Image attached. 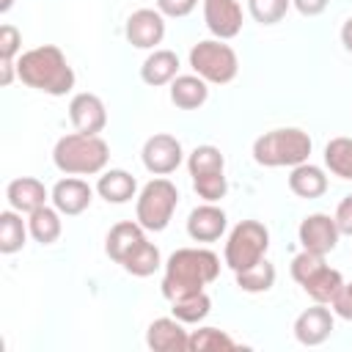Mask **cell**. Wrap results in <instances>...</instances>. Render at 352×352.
<instances>
[{
	"label": "cell",
	"mask_w": 352,
	"mask_h": 352,
	"mask_svg": "<svg viewBox=\"0 0 352 352\" xmlns=\"http://www.w3.org/2000/svg\"><path fill=\"white\" fill-rule=\"evenodd\" d=\"M220 275V258L206 248H179L165 261L162 294L165 300H179L184 294L204 292Z\"/></svg>",
	"instance_id": "6da1fadb"
},
{
	"label": "cell",
	"mask_w": 352,
	"mask_h": 352,
	"mask_svg": "<svg viewBox=\"0 0 352 352\" xmlns=\"http://www.w3.org/2000/svg\"><path fill=\"white\" fill-rule=\"evenodd\" d=\"M16 77L41 94L63 96L74 88V72L55 44L33 47L16 58Z\"/></svg>",
	"instance_id": "7a4b0ae2"
},
{
	"label": "cell",
	"mask_w": 352,
	"mask_h": 352,
	"mask_svg": "<svg viewBox=\"0 0 352 352\" xmlns=\"http://www.w3.org/2000/svg\"><path fill=\"white\" fill-rule=\"evenodd\" d=\"M107 160H110V146L99 135L72 132V135H63L52 148V162L66 176L102 173Z\"/></svg>",
	"instance_id": "3957f363"
},
{
	"label": "cell",
	"mask_w": 352,
	"mask_h": 352,
	"mask_svg": "<svg viewBox=\"0 0 352 352\" xmlns=\"http://www.w3.org/2000/svg\"><path fill=\"white\" fill-rule=\"evenodd\" d=\"M308 154L311 138L297 126L270 129L253 143V160L264 168H294L300 162H308Z\"/></svg>",
	"instance_id": "277c9868"
},
{
	"label": "cell",
	"mask_w": 352,
	"mask_h": 352,
	"mask_svg": "<svg viewBox=\"0 0 352 352\" xmlns=\"http://www.w3.org/2000/svg\"><path fill=\"white\" fill-rule=\"evenodd\" d=\"M176 204H179V190L170 179H151L140 195H138V204H135V217L138 223L146 228V231H162L173 212H176Z\"/></svg>",
	"instance_id": "5b68a950"
},
{
	"label": "cell",
	"mask_w": 352,
	"mask_h": 352,
	"mask_svg": "<svg viewBox=\"0 0 352 352\" xmlns=\"http://www.w3.org/2000/svg\"><path fill=\"white\" fill-rule=\"evenodd\" d=\"M190 66L206 82L226 85V82H231L236 77L239 58L223 38H206V41H198L190 50Z\"/></svg>",
	"instance_id": "8992f818"
},
{
	"label": "cell",
	"mask_w": 352,
	"mask_h": 352,
	"mask_svg": "<svg viewBox=\"0 0 352 352\" xmlns=\"http://www.w3.org/2000/svg\"><path fill=\"white\" fill-rule=\"evenodd\" d=\"M267 248H270V231L264 228V223L258 220H242L234 226V231L228 234V242H226V264L239 272V270H248L253 264H258L264 256H267Z\"/></svg>",
	"instance_id": "52a82bcc"
},
{
	"label": "cell",
	"mask_w": 352,
	"mask_h": 352,
	"mask_svg": "<svg viewBox=\"0 0 352 352\" xmlns=\"http://www.w3.org/2000/svg\"><path fill=\"white\" fill-rule=\"evenodd\" d=\"M140 157H143V165H146L148 173H154V176H168V173H173V170L182 165L184 151H182V143H179L173 135L157 132V135H151V138L143 143Z\"/></svg>",
	"instance_id": "ba28073f"
},
{
	"label": "cell",
	"mask_w": 352,
	"mask_h": 352,
	"mask_svg": "<svg viewBox=\"0 0 352 352\" xmlns=\"http://www.w3.org/2000/svg\"><path fill=\"white\" fill-rule=\"evenodd\" d=\"M297 236H300L302 250L327 256V253L338 245L341 231H338V226H336V217H330V214H324V212H316V214H308V217L300 223Z\"/></svg>",
	"instance_id": "9c48e42d"
},
{
	"label": "cell",
	"mask_w": 352,
	"mask_h": 352,
	"mask_svg": "<svg viewBox=\"0 0 352 352\" xmlns=\"http://www.w3.org/2000/svg\"><path fill=\"white\" fill-rule=\"evenodd\" d=\"M126 41L138 50H154L165 38V16L157 8H138L126 19Z\"/></svg>",
	"instance_id": "30bf717a"
},
{
	"label": "cell",
	"mask_w": 352,
	"mask_h": 352,
	"mask_svg": "<svg viewBox=\"0 0 352 352\" xmlns=\"http://www.w3.org/2000/svg\"><path fill=\"white\" fill-rule=\"evenodd\" d=\"M333 333V311L324 302H314L294 319V338L302 346H319Z\"/></svg>",
	"instance_id": "8fae6325"
},
{
	"label": "cell",
	"mask_w": 352,
	"mask_h": 352,
	"mask_svg": "<svg viewBox=\"0 0 352 352\" xmlns=\"http://www.w3.org/2000/svg\"><path fill=\"white\" fill-rule=\"evenodd\" d=\"M69 118L74 124L77 132H85V135H99L107 124V110H104V102L96 96V94H74L72 102H69Z\"/></svg>",
	"instance_id": "7c38bea8"
},
{
	"label": "cell",
	"mask_w": 352,
	"mask_h": 352,
	"mask_svg": "<svg viewBox=\"0 0 352 352\" xmlns=\"http://www.w3.org/2000/svg\"><path fill=\"white\" fill-rule=\"evenodd\" d=\"M204 19L212 36L228 41L242 30V8L236 0H204Z\"/></svg>",
	"instance_id": "4fadbf2b"
},
{
	"label": "cell",
	"mask_w": 352,
	"mask_h": 352,
	"mask_svg": "<svg viewBox=\"0 0 352 352\" xmlns=\"http://www.w3.org/2000/svg\"><path fill=\"white\" fill-rule=\"evenodd\" d=\"M50 198H52V206H55L60 214L74 217V214H82V212L91 206L94 190H91L88 182H82V179H77V176H66V179H60V182L52 187Z\"/></svg>",
	"instance_id": "5bb4252c"
},
{
	"label": "cell",
	"mask_w": 352,
	"mask_h": 352,
	"mask_svg": "<svg viewBox=\"0 0 352 352\" xmlns=\"http://www.w3.org/2000/svg\"><path fill=\"white\" fill-rule=\"evenodd\" d=\"M187 341L190 333L176 316H160L146 330V344L154 352H187Z\"/></svg>",
	"instance_id": "9a60e30c"
},
{
	"label": "cell",
	"mask_w": 352,
	"mask_h": 352,
	"mask_svg": "<svg viewBox=\"0 0 352 352\" xmlns=\"http://www.w3.org/2000/svg\"><path fill=\"white\" fill-rule=\"evenodd\" d=\"M226 226H228L226 212L220 206L209 204V201L201 204V206H195L190 212V217H187V234L195 242H214V239H220L223 231H226Z\"/></svg>",
	"instance_id": "2e32d148"
},
{
	"label": "cell",
	"mask_w": 352,
	"mask_h": 352,
	"mask_svg": "<svg viewBox=\"0 0 352 352\" xmlns=\"http://www.w3.org/2000/svg\"><path fill=\"white\" fill-rule=\"evenodd\" d=\"M6 198H8L11 209H16V212H22V214H30V212H36V209H41V206L47 204L50 192H47V187H44L38 179H33V176H19V179L8 182Z\"/></svg>",
	"instance_id": "e0dca14e"
},
{
	"label": "cell",
	"mask_w": 352,
	"mask_h": 352,
	"mask_svg": "<svg viewBox=\"0 0 352 352\" xmlns=\"http://www.w3.org/2000/svg\"><path fill=\"white\" fill-rule=\"evenodd\" d=\"M146 228L135 220H121V223H116L110 231H107V239H104V250H107V256L116 261V264H121L143 239H146V234H143Z\"/></svg>",
	"instance_id": "ac0fdd59"
},
{
	"label": "cell",
	"mask_w": 352,
	"mask_h": 352,
	"mask_svg": "<svg viewBox=\"0 0 352 352\" xmlns=\"http://www.w3.org/2000/svg\"><path fill=\"white\" fill-rule=\"evenodd\" d=\"M176 77H179V55L173 50H154L140 66V80L151 88L168 85Z\"/></svg>",
	"instance_id": "d6986e66"
},
{
	"label": "cell",
	"mask_w": 352,
	"mask_h": 352,
	"mask_svg": "<svg viewBox=\"0 0 352 352\" xmlns=\"http://www.w3.org/2000/svg\"><path fill=\"white\" fill-rule=\"evenodd\" d=\"M289 190L294 195H300V198H319L327 190V176H324V170L319 165L300 162L289 173Z\"/></svg>",
	"instance_id": "ffe728a7"
},
{
	"label": "cell",
	"mask_w": 352,
	"mask_h": 352,
	"mask_svg": "<svg viewBox=\"0 0 352 352\" xmlns=\"http://www.w3.org/2000/svg\"><path fill=\"white\" fill-rule=\"evenodd\" d=\"M209 96V88H206V80L198 77V74H179L173 82H170V102L182 110H195L206 102Z\"/></svg>",
	"instance_id": "44dd1931"
},
{
	"label": "cell",
	"mask_w": 352,
	"mask_h": 352,
	"mask_svg": "<svg viewBox=\"0 0 352 352\" xmlns=\"http://www.w3.org/2000/svg\"><path fill=\"white\" fill-rule=\"evenodd\" d=\"M135 190H138V182L132 173L121 170V168H113V170H104L96 182V192L107 201V204H126L129 198H135Z\"/></svg>",
	"instance_id": "7402d4cb"
},
{
	"label": "cell",
	"mask_w": 352,
	"mask_h": 352,
	"mask_svg": "<svg viewBox=\"0 0 352 352\" xmlns=\"http://www.w3.org/2000/svg\"><path fill=\"white\" fill-rule=\"evenodd\" d=\"M341 286H344L341 272L324 264L319 272H314V275L302 283V292H305L314 302H324V305H330V302L336 300V294L341 292Z\"/></svg>",
	"instance_id": "603a6c76"
},
{
	"label": "cell",
	"mask_w": 352,
	"mask_h": 352,
	"mask_svg": "<svg viewBox=\"0 0 352 352\" xmlns=\"http://www.w3.org/2000/svg\"><path fill=\"white\" fill-rule=\"evenodd\" d=\"M28 228H30V236L41 245H52L58 236H60V212L55 206H41L36 212H30V220H28Z\"/></svg>",
	"instance_id": "cb8c5ba5"
},
{
	"label": "cell",
	"mask_w": 352,
	"mask_h": 352,
	"mask_svg": "<svg viewBox=\"0 0 352 352\" xmlns=\"http://www.w3.org/2000/svg\"><path fill=\"white\" fill-rule=\"evenodd\" d=\"M28 226L22 223V212L16 209H8V212H0V253H16L22 250L25 239H28Z\"/></svg>",
	"instance_id": "d4e9b609"
},
{
	"label": "cell",
	"mask_w": 352,
	"mask_h": 352,
	"mask_svg": "<svg viewBox=\"0 0 352 352\" xmlns=\"http://www.w3.org/2000/svg\"><path fill=\"white\" fill-rule=\"evenodd\" d=\"M160 248L154 245V242H148V239H143L124 261H121V267L129 272V275H135V278H148V275H154L157 270H160Z\"/></svg>",
	"instance_id": "484cf974"
},
{
	"label": "cell",
	"mask_w": 352,
	"mask_h": 352,
	"mask_svg": "<svg viewBox=\"0 0 352 352\" xmlns=\"http://www.w3.org/2000/svg\"><path fill=\"white\" fill-rule=\"evenodd\" d=\"M236 286L248 294H261V292H270L275 286V267L261 258L258 264L248 267V270H239L236 272Z\"/></svg>",
	"instance_id": "4316f807"
},
{
	"label": "cell",
	"mask_w": 352,
	"mask_h": 352,
	"mask_svg": "<svg viewBox=\"0 0 352 352\" xmlns=\"http://www.w3.org/2000/svg\"><path fill=\"white\" fill-rule=\"evenodd\" d=\"M324 165L338 179H352V138H333L324 146Z\"/></svg>",
	"instance_id": "83f0119b"
},
{
	"label": "cell",
	"mask_w": 352,
	"mask_h": 352,
	"mask_svg": "<svg viewBox=\"0 0 352 352\" xmlns=\"http://www.w3.org/2000/svg\"><path fill=\"white\" fill-rule=\"evenodd\" d=\"M170 305H173L170 311H173V316H176L179 322H184V324H198L201 319H206V314H209V308H212V300H209L206 292H195V294H184V297L173 300Z\"/></svg>",
	"instance_id": "f1b7e54d"
},
{
	"label": "cell",
	"mask_w": 352,
	"mask_h": 352,
	"mask_svg": "<svg viewBox=\"0 0 352 352\" xmlns=\"http://www.w3.org/2000/svg\"><path fill=\"white\" fill-rule=\"evenodd\" d=\"M190 176H212V173H223L226 170V157L217 146H198L192 148L190 160H187Z\"/></svg>",
	"instance_id": "f546056e"
},
{
	"label": "cell",
	"mask_w": 352,
	"mask_h": 352,
	"mask_svg": "<svg viewBox=\"0 0 352 352\" xmlns=\"http://www.w3.org/2000/svg\"><path fill=\"white\" fill-rule=\"evenodd\" d=\"M239 344L226 333V330H217V327H198L190 333V341H187V349L190 352H212V349H236Z\"/></svg>",
	"instance_id": "4dcf8cb0"
},
{
	"label": "cell",
	"mask_w": 352,
	"mask_h": 352,
	"mask_svg": "<svg viewBox=\"0 0 352 352\" xmlns=\"http://www.w3.org/2000/svg\"><path fill=\"white\" fill-rule=\"evenodd\" d=\"M289 6H292V0H248L250 16L261 25H278L286 16Z\"/></svg>",
	"instance_id": "1f68e13d"
},
{
	"label": "cell",
	"mask_w": 352,
	"mask_h": 352,
	"mask_svg": "<svg viewBox=\"0 0 352 352\" xmlns=\"http://www.w3.org/2000/svg\"><path fill=\"white\" fill-rule=\"evenodd\" d=\"M22 47V36L14 25H0V60H14Z\"/></svg>",
	"instance_id": "d6a6232c"
},
{
	"label": "cell",
	"mask_w": 352,
	"mask_h": 352,
	"mask_svg": "<svg viewBox=\"0 0 352 352\" xmlns=\"http://www.w3.org/2000/svg\"><path fill=\"white\" fill-rule=\"evenodd\" d=\"M195 6H198V0H157V11L162 16H173V19L187 16Z\"/></svg>",
	"instance_id": "836d02e7"
},
{
	"label": "cell",
	"mask_w": 352,
	"mask_h": 352,
	"mask_svg": "<svg viewBox=\"0 0 352 352\" xmlns=\"http://www.w3.org/2000/svg\"><path fill=\"white\" fill-rule=\"evenodd\" d=\"M330 308H333V314H336V316H341V319L352 322V280L341 286V292L336 294V300L330 302Z\"/></svg>",
	"instance_id": "e575fe53"
},
{
	"label": "cell",
	"mask_w": 352,
	"mask_h": 352,
	"mask_svg": "<svg viewBox=\"0 0 352 352\" xmlns=\"http://www.w3.org/2000/svg\"><path fill=\"white\" fill-rule=\"evenodd\" d=\"M333 217H336L338 231L346 234V236H352V195H346V198L338 204V209H336Z\"/></svg>",
	"instance_id": "d590c367"
},
{
	"label": "cell",
	"mask_w": 352,
	"mask_h": 352,
	"mask_svg": "<svg viewBox=\"0 0 352 352\" xmlns=\"http://www.w3.org/2000/svg\"><path fill=\"white\" fill-rule=\"evenodd\" d=\"M330 0H292V6L302 14V16H319L327 8Z\"/></svg>",
	"instance_id": "8d00e7d4"
},
{
	"label": "cell",
	"mask_w": 352,
	"mask_h": 352,
	"mask_svg": "<svg viewBox=\"0 0 352 352\" xmlns=\"http://www.w3.org/2000/svg\"><path fill=\"white\" fill-rule=\"evenodd\" d=\"M14 74H16V63H14V60H0V85H3V88L11 85Z\"/></svg>",
	"instance_id": "74e56055"
},
{
	"label": "cell",
	"mask_w": 352,
	"mask_h": 352,
	"mask_svg": "<svg viewBox=\"0 0 352 352\" xmlns=\"http://www.w3.org/2000/svg\"><path fill=\"white\" fill-rule=\"evenodd\" d=\"M341 44H344L346 52H352V16L341 25Z\"/></svg>",
	"instance_id": "f35d334b"
},
{
	"label": "cell",
	"mask_w": 352,
	"mask_h": 352,
	"mask_svg": "<svg viewBox=\"0 0 352 352\" xmlns=\"http://www.w3.org/2000/svg\"><path fill=\"white\" fill-rule=\"evenodd\" d=\"M11 6H14V0H0V11H3V14H6Z\"/></svg>",
	"instance_id": "ab89813d"
}]
</instances>
